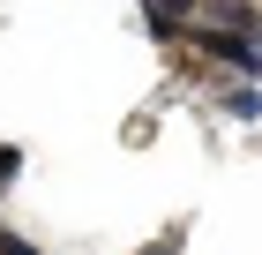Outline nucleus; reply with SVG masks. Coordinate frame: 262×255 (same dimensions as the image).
I'll return each mask as SVG.
<instances>
[{"label":"nucleus","instance_id":"obj_1","mask_svg":"<svg viewBox=\"0 0 262 255\" xmlns=\"http://www.w3.org/2000/svg\"><path fill=\"white\" fill-rule=\"evenodd\" d=\"M195 45L210 60H225V68H240L247 83H262V38H240V30H210V23H202L195 30Z\"/></svg>","mask_w":262,"mask_h":255},{"label":"nucleus","instance_id":"obj_2","mask_svg":"<svg viewBox=\"0 0 262 255\" xmlns=\"http://www.w3.org/2000/svg\"><path fill=\"white\" fill-rule=\"evenodd\" d=\"M202 15H210V30H240V38H262V15L247 8V0H202Z\"/></svg>","mask_w":262,"mask_h":255},{"label":"nucleus","instance_id":"obj_3","mask_svg":"<svg viewBox=\"0 0 262 255\" xmlns=\"http://www.w3.org/2000/svg\"><path fill=\"white\" fill-rule=\"evenodd\" d=\"M225 113L240 120V128H255V120H262V83H240V90H225Z\"/></svg>","mask_w":262,"mask_h":255},{"label":"nucleus","instance_id":"obj_4","mask_svg":"<svg viewBox=\"0 0 262 255\" xmlns=\"http://www.w3.org/2000/svg\"><path fill=\"white\" fill-rule=\"evenodd\" d=\"M15 180H23V150H15V143H0V188H15Z\"/></svg>","mask_w":262,"mask_h":255},{"label":"nucleus","instance_id":"obj_5","mask_svg":"<svg viewBox=\"0 0 262 255\" xmlns=\"http://www.w3.org/2000/svg\"><path fill=\"white\" fill-rule=\"evenodd\" d=\"M0 255H38V248H30V240H15L8 225H0Z\"/></svg>","mask_w":262,"mask_h":255},{"label":"nucleus","instance_id":"obj_6","mask_svg":"<svg viewBox=\"0 0 262 255\" xmlns=\"http://www.w3.org/2000/svg\"><path fill=\"white\" fill-rule=\"evenodd\" d=\"M150 255H180V240H165V248H150Z\"/></svg>","mask_w":262,"mask_h":255}]
</instances>
